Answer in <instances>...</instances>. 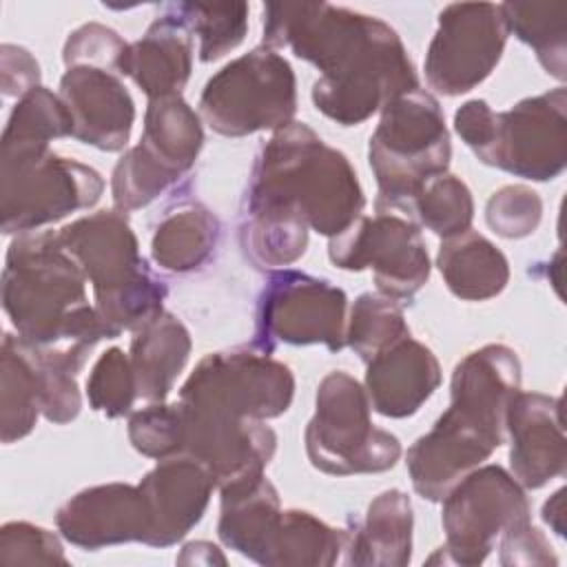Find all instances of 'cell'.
I'll return each mask as SVG.
<instances>
[{"mask_svg":"<svg viewBox=\"0 0 567 567\" xmlns=\"http://www.w3.org/2000/svg\"><path fill=\"white\" fill-rule=\"evenodd\" d=\"M381 111L368 146L379 186L377 206L408 210L421 188L447 171L450 133L439 102L421 89L394 97Z\"/></svg>","mask_w":567,"mask_h":567,"instance_id":"5b68a950","label":"cell"},{"mask_svg":"<svg viewBox=\"0 0 567 567\" xmlns=\"http://www.w3.org/2000/svg\"><path fill=\"white\" fill-rule=\"evenodd\" d=\"M560 399L540 392H516L505 410L509 434L512 476L529 489H538L563 476L567 443L563 432Z\"/></svg>","mask_w":567,"mask_h":567,"instance_id":"ac0fdd59","label":"cell"},{"mask_svg":"<svg viewBox=\"0 0 567 567\" xmlns=\"http://www.w3.org/2000/svg\"><path fill=\"white\" fill-rule=\"evenodd\" d=\"M157 18L146 33L128 44L120 75H128L148 100L182 93L193 64V35L175 4Z\"/></svg>","mask_w":567,"mask_h":567,"instance_id":"603a6c76","label":"cell"},{"mask_svg":"<svg viewBox=\"0 0 567 567\" xmlns=\"http://www.w3.org/2000/svg\"><path fill=\"white\" fill-rule=\"evenodd\" d=\"M202 142L199 115L179 93L148 100L137 148L173 182L195 164Z\"/></svg>","mask_w":567,"mask_h":567,"instance_id":"4316f807","label":"cell"},{"mask_svg":"<svg viewBox=\"0 0 567 567\" xmlns=\"http://www.w3.org/2000/svg\"><path fill=\"white\" fill-rule=\"evenodd\" d=\"M348 532L334 529L310 512H281L264 565H334Z\"/></svg>","mask_w":567,"mask_h":567,"instance_id":"4dcf8cb0","label":"cell"},{"mask_svg":"<svg viewBox=\"0 0 567 567\" xmlns=\"http://www.w3.org/2000/svg\"><path fill=\"white\" fill-rule=\"evenodd\" d=\"M540 215L543 202L538 193L523 184L503 186L487 199L485 206L487 226L505 239H520L532 235L540 224Z\"/></svg>","mask_w":567,"mask_h":567,"instance_id":"ab89813d","label":"cell"},{"mask_svg":"<svg viewBox=\"0 0 567 567\" xmlns=\"http://www.w3.org/2000/svg\"><path fill=\"white\" fill-rule=\"evenodd\" d=\"M328 257L343 270L370 268L377 290L392 299H412L430 277V257L419 226L388 206L357 217L330 237Z\"/></svg>","mask_w":567,"mask_h":567,"instance_id":"8fae6325","label":"cell"},{"mask_svg":"<svg viewBox=\"0 0 567 567\" xmlns=\"http://www.w3.org/2000/svg\"><path fill=\"white\" fill-rule=\"evenodd\" d=\"M370 401L354 377L330 372L317 390V410L303 441L310 463L334 476L385 472L401 456L394 434L374 427Z\"/></svg>","mask_w":567,"mask_h":567,"instance_id":"52a82bcc","label":"cell"},{"mask_svg":"<svg viewBox=\"0 0 567 567\" xmlns=\"http://www.w3.org/2000/svg\"><path fill=\"white\" fill-rule=\"evenodd\" d=\"M104 179L91 166L40 144H2V230L33 233L75 210L91 208Z\"/></svg>","mask_w":567,"mask_h":567,"instance_id":"8992f818","label":"cell"},{"mask_svg":"<svg viewBox=\"0 0 567 567\" xmlns=\"http://www.w3.org/2000/svg\"><path fill=\"white\" fill-rule=\"evenodd\" d=\"M126 49L128 44L117 35V31L97 22H89L69 35L62 58L66 69L95 66L120 75V62Z\"/></svg>","mask_w":567,"mask_h":567,"instance_id":"b9f144b4","label":"cell"},{"mask_svg":"<svg viewBox=\"0 0 567 567\" xmlns=\"http://www.w3.org/2000/svg\"><path fill=\"white\" fill-rule=\"evenodd\" d=\"M179 16L199 38V60L213 62L233 51L248 31V4H175Z\"/></svg>","mask_w":567,"mask_h":567,"instance_id":"8d00e7d4","label":"cell"},{"mask_svg":"<svg viewBox=\"0 0 567 567\" xmlns=\"http://www.w3.org/2000/svg\"><path fill=\"white\" fill-rule=\"evenodd\" d=\"M346 292L299 270H275L259 297L252 346L272 352L277 343L346 346Z\"/></svg>","mask_w":567,"mask_h":567,"instance_id":"7c38bea8","label":"cell"},{"mask_svg":"<svg viewBox=\"0 0 567 567\" xmlns=\"http://www.w3.org/2000/svg\"><path fill=\"white\" fill-rule=\"evenodd\" d=\"M73 137V117L60 95L35 86L18 100L2 131V144L49 146L55 137Z\"/></svg>","mask_w":567,"mask_h":567,"instance_id":"e575fe53","label":"cell"},{"mask_svg":"<svg viewBox=\"0 0 567 567\" xmlns=\"http://www.w3.org/2000/svg\"><path fill=\"white\" fill-rule=\"evenodd\" d=\"M0 73H2V93L4 97L11 95H27L29 91H33L35 86H40V66L35 62V58L16 44H2L0 49Z\"/></svg>","mask_w":567,"mask_h":567,"instance_id":"ee69618b","label":"cell"},{"mask_svg":"<svg viewBox=\"0 0 567 567\" xmlns=\"http://www.w3.org/2000/svg\"><path fill=\"white\" fill-rule=\"evenodd\" d=\"M0 430L2 443L27 436L42 414L40 379L29 346L13 334H4L0 352Z\"/></svg>","mask_w":567,"mask_h":567,"instance_id":"f546056e","label":"cell"},{"mask_svg":"<svg viewBox=\"0 0 567 567\" xmlns=\"http://www.w3.org/2000/svg\"><path fill=\"white\" fill-rule=\"evenodd\" d=\"M295 73L275 49L257 47L217 71L199 97L202 117L226 137L279 131L297 111Z\"/></svg>","mask_w":567,"mask_h":567,"instance_id":"ba28073f","label":"cell"},{"mask_svg":"<svg viewBox=\"0 0 567 567\" xmlns=\"http://www.w3.org/2000/svg\"><path fill=\"white\" fill-rule=\"evenodd\" d=\"M441 365L432 350L410 334L368 361L370 408L390 419L412 416L439 388Z\"/></svg>","mask_w":567,"mask_h":567,"instance_id":"44dd1931","label":"cell"},{"mask_svg":"<svg viewBox=\"0 0 567 567\" xmlns=\"http://www.w3.org/2000/svg\"><path fill=\"white\" fill-rule=\"evenodd\" d=\"M501 443V434L450 405L434 427L408 450L405 463L414 489L427 501H443Z\"/></svg>","mask_w":567,"mask_h":567,"instance_id":"2e32d148","label":"cell"},{"mask_svg":"<svg viewBox=\"0 0 567 567\" xmlns=\"http://www.w3.org/2000/svg\"><path fill=\"white\" fill-rule=\"evenodd\" d=\"M292 394L290 368L250 346L204 357L182 385L179 401L237 419L266 421L284 414Z\"/></svg>","mask_w":567,"mask_h":567,"instance_id":"9c48e42d","label":"cell"},{"mask_svg":"<svg viewBox=\"0 0 567 567\" xmlns=\"http://www.w3.org/2000/svg\"><path fill=\"white\" fill-rule=\"evenodd\" d=\"M60 534L82 549L120 543H146L151 532L148 503L137 485L106 483L78 492L55 514Z\"/></svg>","mask_w":567,"mask_h":567,"instance_id":"e0dca14e","label":"cell"},{"mask_svg":"<svg viewBox=\"0 0 567 567\" xmlns=\"http://www.w3.org/2000/svg\"><path fill=\"white\" fill-rule=\"evenodd\" d=\"M503 565H556L549 540L532 523L520 525L501 536Z\"/></svg>","mask_w":567,"mask_h":567,"instance_id":"7bdbcfd3","label":"cell"},{"mask_svg":"<svg viewBox=\"0 0 567 567\" xmlns=\"http://www.w3.org/2000/svg\"><path fill=\"white\" fill-rule=\"evenodd\" d=\"M408 334L410 328L396 299L381 292H363L352 303L350 321L346 326V346H350L365 363Z\"/></svg>","mask_w":567,"mask_h":567,"instance_id":"836d02e7","label":"cell"},{"mask_svg":"<svg viewBox=\"0 0 567 567\" xmlns=\"http://www.w3.org/2000/svg\"><path fill=\"white\" fill-rule=\"evenodd\" d=\"M520 390V363L512 348L487 343L456 363L452 408L505 436V410Z\"/></svg>","mask_w":567,"mask_h":567,"instance_id":"7402d4cb","label":"cell"},{"mask_svg":"<svg viewBox=\"0 0 567 567\" xmlns=\"http://www.w3.org/2000/svg\"><path fill=\"white\" fill-rule=\"evenodd\" d=\"M69 255L93 286L102 319L122 330H140L162 310L166 284L146 266L122 210H97L60 230Z\"/></svg>","mask_w":567,"mask_h":567,"instance_id":"277c9868","label":"cell"},{"mask_svg":"<svg viewBox=\"0 0 567 567\" xmlns=\"http://www.w3.org/2000/svg\"><path fill=\"white\" fill-rule=\"evenodd\" d=\"M241 246L261 268H284L297 261L308 246V226L275 213H244Z\"/></svg>","mask_w":567,"mask_h":567,"instance_id":"d6a6232c","label":"cell"},{"mask_svg":"<svg viewBox=\"0 0 567 567\" xmlns=\"http://www.w3.org/2000/svg\"><path fill=\"white\" fill-rule=\"evenodd\" d=\"M86 396L93 410L109 419L124 416L137 399L131 359L120 348H109L95 361L86 379Z\"/></svg>","mask_w":567,"mask_h":567,"instance_id":"74e56055","label":"cell"},{"mask_svg":"<svg viewBox=\"0 0 567 567\" xmlns=\"http://www.w3.org/2000/svg\"><path fill=\"white\" fill-rule=\"evenodd\" d=\"M2 565H66L64 549L55 534L31 523H7L0 529Z\"/></svg>","mask_w":567,"mask_h":567,"instance_id":"60d3db41","label":"cell"},{"mask_svg":"<svg viewBox=\"0 0 567 567\" xmlns=\"http://www.w3.org/2000/svg\"><path fill=\"white\" fill-rule=\"evenodd\" d=\"M447 563L478 565L503 534L529 523L523 485L501 465L474 467L443 498Z\"/></svg>","mask_w":567,"mask_h":567,"instance_id":"30bf717a","label":"cell"},{"mask_svg":"<svg viewBox=\"0 0 567 567\" xmlns=\"http://www.w3.org/2000/svg\"><path fill=\"white\" fill-rule=\"evenodd\" d=\"M348 565L403 567L412 556V505L401 489L381 492L363 520L348 532Z\"/></svg>","mask_w":567,"mask_h":567,"instance_id":"d4e9b609","label":"cell"},{"mask_svg":"<svg viewBox=\"0 0 567 567\" xmlns=\"http://www.w3.org/2000/svg\"><path fill=\"white\" fill-rule=\"evenodd\" d=\"M133 447L151 458H166L184 452V410L182 403H151L128 419Z\"/></svg>","mask_w":567,"mask_h":567,"instance_id":"f35d334b","label":"cell"},{"mask_svg":"<svg viewBox=\"0 0 567 567\" xmlns=\"http://www.w3.org/2000/svg\"><path fill=\"white\" fill-rule=\"evenodd\" d=\"M565 106L567 93L558 86L496 113L492 137L476 157L534 182L558 177L567 164Z\"/></svg>","mask_w":567,"mask_h":567,"instance_id":"4fadbf2b","label":"cell"},{"mask_svg":"<svg viewBox=\"0 0 567 567\" xmlns=\"http://www.w3.org/2000/svg\"><path fill=\"white\" fill-rule=\"evenodd\" d=\"M505 40L501 4H447L439 13V27L425 55L427 84L443 95L472 91L498 64Z\"/></svg>","mask_w":567,"mask_h":567,"instance_id":"5bb4252c","label":"cell"},{"mask_svg":"<svg viewBox=\"0 0 567 567\" xmlns=\"http://www.w3.org/2000/svg\"><path fill=\"white\" fill-rule=\"evenodd\" d=\"M279 518L281 505L277 489L264 474L221 487L219 538L226 547L250 560L266 563Z\"/></svg>","mask_w":567,"mask_h":567,"instance_id":"cb8c5ba5","label":"cell"},{"mask_svg":"<svg viewBox=\"0 0 567 567\" xmlns=\"http://www.w3.org/2000/svg\"><path fill=\"white\" fill-rule=\"evenodd\" d=\"M60 97L73 117V137L100 151H122L128 142L135 104L117 73L71 66L60 80Z\"/></svg>","mask_w":567,"mask_h":567,"instance_id":"ffe728a7","label":"cell"},{"mask_svg":"<svg viewBox=\"0 0 567 567\" xmlns=\"http://www.w3.org/2000/svg\"><path fill=\"white\" fill-rule=\"evenodd\" d=\"M543 518L558 536H565V489H558L543 505Z\"/></svg>","mask_w":567,"mask_h":567,"instance_id":"f6af8a7d","label":"cell"},{"mask_svg":"<svg viewBox=\"0 0 567 567\" xmlns=\"http://www.w3.org/2000/svg\"><path fill=\"white\" fill-rule=\"evenodd\" d=\"M365 197L348 157L310 126L290 122L261 146L246 210L275 213L334 237L363 215Z\"/></svg>","mask_w":567,"mask_h":567,"instance_id":"3957f363","label":"cell"},{"mask_svg":"<svg viewBox=\"0 0 567 567\" xmlns=\"http://www.w3.org/2000/svg\"><path fill=\"white\" fill-rule=\"evenodd\" d=\"M2 306L20 339L55 350L80 368L97 341L120 334L89 303L86 277L53 230L22 233L11 241Z\"/></svg>","mask_w":567,"mask_h":567,"instance_id":"7a4b0ae2","label":"cell"},{"mask_svg":"<svg viewBox=\"0 0 567 567\" xmlns=\"http://www.w3.org/2000/svg\"><path fill=\"white\" fill-rule=\"evenodd\" d=\"M182 410L184 452L210 470L219 489L264 474L277 445L275 432L264 421L237 419L186 403Z\"/></svg>","mask_w":567,"mask_h":567,"instance_id":"9a60e30c","label":"cell"},{"mask_svg":"<svg viewBox=\"0 0 567 567\" xmlns=\"http://www.w3.org/2000/svg\"><path fill=\"white\" fill-rule=\"evenodd\" d=\"M405 213H414L425 228L447 239L470 230L474 202L470 188L456 175L443 173L421 188Z\"/></svg>","mask_w":567,"mask_h":567,"instance_id":"d590c367","label":"cell"},{"mask_svg":"<svg viewBox=\"0 0 567 567\" xmlns=\"http://www.w3.org/2000/svg\"><path fill=\"white\" fill-rule=\"evenodd\" d=\"M264 47L290 49L321 71L312 84V102L341 126L361 124L394 97L419 89L396 31L374 16L346 7L266 4Z\"/></svg>","mask_w":567,"mask_h":567,"instance_id":"6da1fadb","label":"cell"},{"mask_svg":"<svg viewBox=\"0 0 567 567\" xmlns=\"http://www.w3.org/2000/svg\"><path fill=\"white\" fill-rule=\"evenodd\" d=\"M219 239V219L202 204H182L166 210L155 228L151 252L157 266L188 272L208 261Z\"/></svg>","mask_w":567,"mask_h":567,"instance_id":"f1b7e54d","label":"cell"},{"mask_svg":"<svg viewBox=\"0 0 567 567\" xmlns=\"http://www.w3.org/2000/svg\"><path fill=\"white\" fill-rule=\"evenodd\" d=\"M436 264L447 288L465 301L492 299L509 279L505 255L474 230L447 237L439 248Z\"/></svg>","mask_w":567,"mask_h":567,"instance_id":"83f0119b","label":"cell"},{"mask_svg":"<svg viewBox=\"0 0 567 567\" xmlns=\"http://www.w3.org/2000/svg\"><path fill=\"white\" fill-rule=\"evenodd\" d=\"M188 354V330L171 312H159L146 326L135 330L128 359L135 374L137 396L148 403L164 401L184 370Z\"/></svg>","mask_w":567,"mask_h":567,"instance_id":"484cf974","label":"cell"},{"mask_svg":"<svg viewBox=\"0 0 567 567\" xmlns=\"http://www.w3.org/2000/svg\"><path fill=\"white\" fill-rule=\"evenodd\" d=\"M215 485L210 470L186 452L159 458L137 485L151 512L144 545L166 547L184 538L204 516Z\"/></svg>","mask_w":567,"mask_h":567,"instance_id":"d6986e66","label":"cell"},{"mask_svg":"<svg viewBox=\"0 0 567 567\" xmlns=\"http://www.w3.org/2000/svg\"><path fill=\"white\" fill-rule=\"evenodd\" d=\"M507 33L529 44L547 73L565 80L567 69V4L565 2H503Z\"/></svg>","mask_w":567,"mask_h":567,"instance_id":"1f68e13d","label":"cell"}]
</instances>
